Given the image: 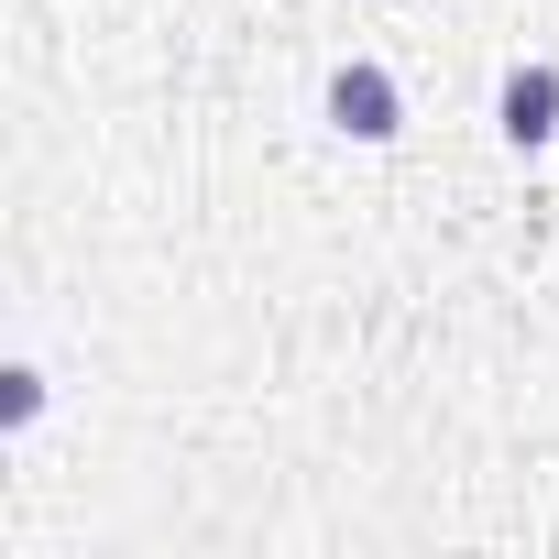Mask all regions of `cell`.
Returning a JSON list of instances; mask_svg holds the SVG:
<instances>
[{
    "label": "cell",
    "mask_w": 559,
    "mask_h": 559,
    "mask_svg": "<svg viewBox=\"0 0 559 559\" xmlns=\"http://www.w3.org/2000/svg\"><path fill=\"white\" fill-rule=\"evenodd\" d=\"M330 121L362 132V143H384V132H395V78H384V67H341V78H330Z\"/></svg>",
    "instance_id": "6da1fadb"
},
{
    "label": "cell",
    "mask_w": 559,
    "mask_h": 559,
    "mask_svg": "<svg viewBox=\"0 0 559 559\" xmlns=\"http://www.w3.org/2000/svg\"><path fill=\"white\" fill-rule=\"evenodd\" d=\"M504 132L515 143H548L559 132V67H515L504 78Z\"/></svg>",
    "instance_id": "7a4b0ae2"
}]
</instances>
